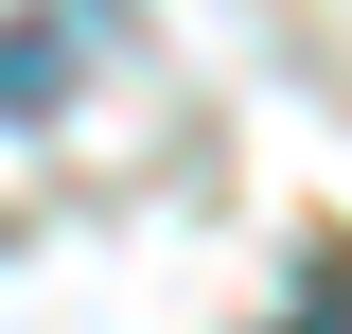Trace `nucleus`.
Segmentation results:
<instances>
[{
	"mask_svg": "<svg viewBox=\"0 0 352 334\" xmlns=\"http://www.w3.org/2000/svg\"><path fill=\"white\" fill-rule=\"evenodd\" d=\"M88 36H106V0H36V18H0V124H53L88 71Z\"/></svg>",
	"mask_w": 352,
	"mask_h": 334,
	"instance_id": "f257e3e1",
	"label": "nucleus"
}]
</instances>
